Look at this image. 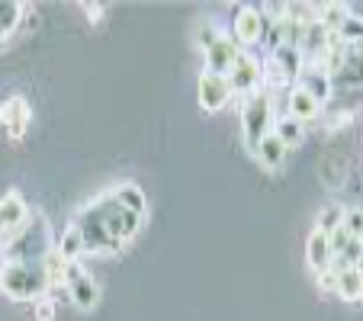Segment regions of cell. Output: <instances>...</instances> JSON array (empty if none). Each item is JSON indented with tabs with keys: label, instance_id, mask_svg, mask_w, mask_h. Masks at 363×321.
Masks as SVG:
<instances>
[{
	"label": "cell",
	"instance_id": "6da1fadb",
	"mask_svg": "<svg viewBox=\"0 0 363 321\" xmlns=\"http://www.w3.org/2000/svg\"><path fill=\"white\" fill-rule=\"evenodd\" d=\"M71 225L81 232L84 254H116L142 232L145 215L129 212L113 193H106L90 205H84L71 219Z\"/></svg>",
	"mask_w": 363,
	"mask_h": 321
},
{
	"label": "cell",
	"instance_id": "7a4b0ae2",
	"mask_svg": "<svg viewBox=\"0 0 363 321\" xmlns=\"http://www.w3.org/2000/svg\"><path fill=\"white\" fill-rule=\"evenodd\" d=\"M0 251H4L7 264H42L48 254L55 251V241H52V232H48V219L33 209L26 228L10 244L0 247Z\"/></svg>",
	"mask_w": 363,
	"mask_h": 321
},
{
	"label": "cell",
	"instance_id": "3957f363",
	"mask_svg": "<svg viewBox=\"0 0 363 321\" xmlns=\"http://www.w3.org/2000/svg\"><path fill=\"white\" fill-rule=\"evenodd\" d=\"M0 293L13 302H35L48 293V274L42 264H0Z\"/></svg>",
	"mask_w": 363,
	"mask_h": 321
},
{
	"label": "cell",
	"instance_id": "277c9868",
	"mask_svg": "<svg viewBox=\"0 0 363 321\" xmlns=\"http://www.w3.org/2000/svg\"><path fill=\"white\" fill-rule=\"evenodd\" d=\"M270 132H274V96L267 90H257L241 103V138H245L247 151L257 148V142Z\"/></svg>",
	"mask_w": 363,
	"mask_h": 321
},
{
	"label": "cell",
	"instance_id": "5b68a950",
	"mask_svg": "<svg viewBox=\"0 0 363 321\" xmlns=\"http://www.w3.org/2000/svg\"><path fill=\"white\" fill-rule=\"evenodd\" d=\"M29 212L33 209L26 205V199H23L20 190H7L0 196V247L10 244V241L26 228Z\"/></svg>",
	"mask_w": 363,
	"mask_h": 321
},
{
	"label": "cell",
	"instance_id": "8992f818",
	"mask_svg": "<svg viewBox=\"0 0 363 321\" xmlns=\"http://www.w3.org/2000/svg\"><path fill=\"white\" fill-rule=\"evenodd\" d=\"M228 87L232 96H251L264 87V74H261V62L251 55V52H241L238 62L228 68Z\"/></svg>",
	"mask_w": 363,
	"mask_h": 321
},
{
	"label": "cell",
	"instance_id": "52a82bcc",
	"mask_svg": "<svg viewBox=\"0 0 363 321\" xmlns=\"http://www.w3.org/2000/svg\"><path fill=\"white\" fill-rule=\"evenodd\" d=\"M65 293H68V299L74 302L77 308H94L96 299H100V286H96V280L81 266V260H71L68 264V274H65Z\"/></svg>",
	"mask_w": 363,
	"mask_h": 321
},
{
	"label": "cell",
	"instance_id": "ba28073f",
	"mask_svg": "<svg viewBox=\"0 0 363 321\" xmlns=\"http://www.w3.org/2000/svg\"><path fill=\"white\" fill-rule=\"evenodd\" d=\"M232 39L238 42L241 48L254 45V42H264V29H267V16L257 7H235L232 10Z\"/></svg>",
	"mask_w": 363,
	"mask_h": 321
},
{
	"label": "cell",
	"instance_id": "9c48e42d",
	"mask_svg": "<svg viewBox=\"0 0 363 321\" xmlns=\"http://www.w3.org/2000/svg\"><path fill=\"white\" fill-rule=\"evenodd\" d=\"M196 96H199V106H203L206 113L222 110V106L232 100L228 77L216 74V71H203V74H199V84H196Z\"/></svg>",
	"mask_w": 363,
	"mask_h": 321
},
{
	"label": "cell",
	"instance_id": "30bf717a",
	"mask_svg": "<svg viewBox=\"0 0 363 321\" xmlns=\"http://www.w3.org/2000/svg\"><path fill=\"white\" fill-rule=\"evenodd\" d=\"M296 87H302L306 94H312L318 103H331V96H335V84H331V74L325 64L318 62H306L299 71V77H296Z\"/></svg>",
	"mask_w": 363,
	"mask_h": 321
},
{
	"label": "cell",
	"instance_id": "8fae6325",
	"mask_svg": "<svg viewBox=\"0 0 363 321\" xmlns=\"http://www.w3.org/2000/svg\"><path fill=\"white\" fill-rule=\"evenodd\" d=\"M29 123H33V110H29V103L23 96H7V100L0 103V125H4V132L13 142L26 135Z\"/></svg>",
	"mask_w": 363,
	"mask_h": 321
},
{
	"label": "cell",
	"instance_id": "7c38bea8",
	"mask_svg": "<svg viewBox=\"0 0 363 321\" xmlns=\"http://www.w3.org/2000/svg\"><path fill=\"white\" fill-rule=\"evenodd\" d=\"M241 52H245V48H241L238 42L232 39V35H219V39H216L213 45L203 52V55H206V71H216V74H228V68L238 62Z\"/></svg>",
	"mask_w": 363,
	"mask_h": 321
},
{
	"label": "cell",
	"instance_id": "4fadbf2b",
	"mask_svg": "<svg viewBox=\"0 0 363 321\" xmlns=\"http://www.w3.org/2000/svg\"><path fill=\"white\" fill-rule=\"evenodd\" d=\"M322 110H325L322 103H318L312 94H306L302 87H296V84H293V87L286 90V113L293 119H299L302 125H306V123H315V119L322 116Z\"/></svg>",
	"mask_w": 363,
	"mask_h": 321
},
{
	"label": "cell",
	"instance_id": "5bb4252c",
	"mask_svg": "<svg viewBox=\"0 0 363 321\" xmlns=\"http://www.w3.org/2000/svg\"><path fill=\"white\" fill-rule=\"evenodd\" d=\"M267 64L274 71H280L283 77H286L289 84H296V77H299V71H302V55H299V48L296 45H289V42H283V45H277L274 52H270V58H267Z\"/></svg>",
	"mask_w": 363,
	"mask_h": 321
},
{
	"label": "cell",
	"instance_id": "9a60e30c",
	"mask_svg": "<svg viewBox=\"0 0 363 321\" xmlns=\"http://www.w3.org/2000/svg\"><path fill=\"white\" fill-rule=\"evenodd\" d=\"M251 154L257 157V161H261L264 167H270V171H277V167H280L283 161H286L289 148H286V145L280 142V138L274 135V132H270V135H264L261 142H257V148H254Z\"/></svg>",
	"mask_w": 363,
	"mask_h": 321
},
{
	"label": "cell",
	"instance_id": "2e32d148",
	"mask_svg": "<svg viewBox=\"0 0 363 321\" xmlns=\"http://www.w3.org/2000/svg\"><path fill=\"white\" fill-rule=\"evenodd\" d=\"M337 274V299L344 302H360L363 299V270L360 266H344V270H335Z\"/></svg>",
	"mask_w": 363,
	"mask_h": 321
},
{
	"label": "cell",
	"instance_id": "e0dca14e",
	"mask_svg": "<svg viewBox=\"0 0 363 321\" xmlns=\"http://www.w3.org/2000/svg\"><path fill=\"white\" fill-rule=\"evenodd\" d=\"M306 260H308V266H312L315 274H322V270H328V266H331V247H328V235H325V232H312V235H308Z\"/></svg>",
	"mask_w": 363,
	"mask_h": 321
},
{
	"label": "cell",
	"instance_id": "ac0fdd59",
	"mask_svg": "<svg viewBox=\"0 0 363 321\" xmlns=\"http://www.w3.org/2000/svg\"><path fill=\"white\" fill-rule=\"evenodd\" d=\"M274 135L280 138L286 148H293V145H299L302 138H306V125L299 123V119H293L286 113V116H277L274 119Z\"/></svg>",
	"mask_w": 363,
	"mask_h": 321
},
{
	"label": "cell",
	"instance_id": "d6986e66",
	"mask_svg": "<svg viewBox=\"0 0 363 321\" xmlns=\"http://www.w3.org/2000/svg\"><path fill=\"white\" fill-rule=\"evenodd\" d=\"M113 196H116L129 212H135V215H145V205H148V199H145V193H142V186H138V184L125 180V184H119L116 190H113Z\"/></svg>",
	"mask_w": 363,
	"mask_h": 321
},
{
	"label": "cell",
	"instance_id": "ffe728a7",
	"mask_svg": "<svg viewBox=\"0 0 363 321\" xmlns=\"http://www.w3.org/2000/svg\"><path fill=\"white\" fill-rule=\"evenodd\" d=\"M20 20H23V4H16V0H0V42H4V45H7L10 33L20 26Z\"/></svg>",
	"mask_w": 363,
	"mask_h": 321
},
{
	"label": "cell",
	"instance_id": "44dd1931",
	"mask_svg": "<svg viewBox=\"0 0 363 321\" xmlns=\"http://www.w3.org/2000/svg\"><path fill=\"white\" fill-rule=\"evenodd\" d=\"M55 251L62 254L65 260H81L84 257V244H81V232H77L74 225H68L62 232V238H58V244H55Z\"/></svg>",
	"mask_w": 363,
	"mask_h": 321
},
{
	"label": "cell",
	"instance_id": "7402d4cb",
	"mask_svg": "<svg viewBox=\"0 0 363 321\" xmlns=\"http://www.w3.org/2000/svg\"><path fill=\"white\" fill-rule=\"evenodd\" d=\"M347 16H350L347 4H325V7H318V23H322L328 33H337V26H341Z\"/></svg>",
	"mask_w": 363,
	"mask_h": 321
},
{
	"label": "cell",
	"instance_id": "603a6c76",
	"mask_svg": "<svg viewBox=\"0 0 363 321\" xmlns=\"http://www.w3.org/2000/svg\"><path fill=\"white\" fill-rule=\"evenodd\" d=\"M335 35H337V42H344V45H363V20L350 13L347 20L337 26Z\"/></svg>",
	"mask_w": 363,
	"mask_h": 321
},
{
	"label": "cell",
	"instance_id": "cb8c5ba5",
	"mask_svg": "<svg viewBox=\"0 0 363 321\" xmlns=\"http://www.w3.org/2000/svg\"><path fill=\"white\" fill-rule=\"evenodd\" d=\"M337 225H344V209L341 205H325L322 212H318V219H315V232H335Z\"/></svg>",
	"mask_w": 363,
	"mask_h": 321
},
{
	"label": "cell",
	"instance_id": "d4e9b609",
	"mask_svg": "<svg viewBox=\"0 0 363 321\" xmlns=\"http://www.w3.org/2000/svg\"><path fill=\"white\" fill-rule=\"evenodd\" d=\"M344 228L350 238H363V205H347L344 209Z\"/></svg>",
	"mask_w": 363,
	"mask_h": 321
},
{
	"label": "cell",
	"instance_id": "484cf974",
	"mask_svg": "<svg viewBox=\"0 0 363 321\" xmlns=\"http://www.w3.org/2000/svg\"><path fill=\"white\" fill-rule=\"evenodd\" d=\"M350 244V232L344 225H337L335 232H328V247H331V257H341Z\"/></svg>",
	"mask_w": 363,
	"mask_h": 321
},
{
	"label": "cell",
	"instance_id": "4316f807",
	"mask_svg": "<svg viewBox=\"0 0 363 321\" xmlns=\"http://www.w3.org/2000/svg\"><path fill=\"white\" fill-rule=\"evenodd\" d=\"M219 35H225V33H219V29H216V26H209V23H203V26L196 29V42H199V45H203V52H206V48H209V45H213V42L219 39Z\"/></svg>",
	"mask_w": 363,
	"mask_h": 321
},
{
	"label": "cell",
	"instance_id": "83f0119b",
	"mask_svg": "<svg viewBox=\"0 0 363 321\" xmlns=\"http://www.w3.org/2000/svg\"><path fill=\"white\" fill-rule=\"evenodd\" d=\"M318 286H322L325 293H337V274H335V270H331V266H328V270H322V274H318Z\"/></svg>",
	"mask_w": 363,
	"mask_h": 321
},
{
	"label": "cell",
	"instance_id": "f1b7e54d",
	"mask_svg": "<svg viewBox=\"0 0 363 321\" xmlns=\"http://www.w3.org/2000/svg\"><path fill=\"white\" fill-rule=\"evenodd\" d=\"M52 315H55V305H52V302L35 299V318H39V321H48Z\"/></svg>",
	"mask_w": 363,
	"mask_h": 321
}]
</instances>
